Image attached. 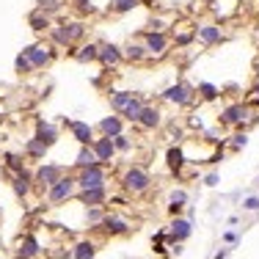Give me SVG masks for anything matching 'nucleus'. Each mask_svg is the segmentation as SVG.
Here are the masks:
<instances>
[{
	"label": "nucleus",
	"instance_id": "f257e3e1",
	"mask_svg": "<svg viewBox=\"0 0 259 259\" xmlns=\"http://www.w3.org/2000/svg\"><path fill=\"white\" fill-rule=\"evenodd\" d=\"M75 180H77V190H89V188H102L108 182V174H105L102 163H94L89 168H80V174Z\"/></svg>",
	"mask_w": 259,
	"mask_h": 259
},
{
	"label": "nucleus",
	"instance_id": "f03ea898",
	"mask_svg": "<svg viewBox=\"0 0 259 259\" xmlns=\"http://www.w3.org/2000/svg\"><path fill=\"white\" fill-rule=\"evenodd\" d=\"M75 190H77V180L66 174V177H61L58 182H53L50 188H47V201H50V204H61V201L72 199Z\"/></svg>",
	"mask_w": 259,
	"mask_h": 259
},
{
	"label": "nucleus",
	"instance_id": "7ed1b4c3",
	"mask_svg": "<svg viewBox=\"0 0 259 259\" xmlns=\"http://www.w3.org/2000/svg\"><path fill=\"white\" fill-rule=\"evenodd\" d=\"M149 174H146L144 168H127L124 180H121V185H124V190H130V193H144L146 188H149Z\"/></svg>",
	"mask_w": 259,
	"mask_h": 259
},
{
	"label": "nucleus",
	"instance_id": "20e7f679",
	"mask_svg": "<svg viewBox=\"0 0 259 259\" xmlns=\"http://www.w3.org/2000/svg\"><path fill=\"white\" fill-rule=\"evenodd\" d=\"M22 53L28 55V61H30V66H33V69H45V66L53 61V50L47 45H28Z\"/></svg>",
	"mask_w": 259,
	"mask_h": 259
},
{
	"label": "nucleus",
	"instance_id": "39448f33",
	"mask_svg": "<svg viewBox=\"0 0 259 259\" xmlns=\"http://www.w3.org/2000/svg\"><path fill=\"white\" fill-rule=\"evenodd\" d=\"M144 47H146L149 55H157L160 58V55L168 50V39H165L163 30H146L144 33Z\"/></svg>",
	"mask_w": 259,
	"mask_h": 259
},
{
	"label": "nucleus",
	"instance_id": "423d86ee",
	"mask_svg": "<svg viewBox=\"0 0 259 259\" xmlns=\"http://www.w3.org/2000/svg\"><path fill=\"white\" fill-rule=\"evenodd\" d=\"M61 177H64V165H55V163H41L33 180L39 182V185H47V188H50L53 182H58V180H61Z\"/></svg>",
	"mask_w": 259,
	"mask_h": 259
},
{
	"label": "nucleus",
	"instance_id": "0eeeda50",
	"mask_svg": "<svg viewBox=\"0 0 259 259\" xmlns=\"http://www.w3.org/2000/svg\"><path fill=\"white\" fill-rule=\"evenodd\" d=\"M91 149H94L97 160H100L102 165L110 163V157L116 155V146H113V138H108V135H102V138H94V144H91Z\"/></svg>",
	"mask_w": 259,
	"mask_h": 259
},
{
	"label": "nucleus",
	"instance_id": "6e6552de",
	"mask_svg": "<svg viewBox=\"0 0 259 259\" xmlns=\"http://www.w3.org/2000/svg\"><path fill=\"white\" fill-rule=\"evenodd\" d=\"M100 61H102V66L110 69V66H119L121 61H124V53H121V47L105 41V45H100Z\"/></svg>",
	"mask_w": 259,
	"mask_h": 259
},
{
	"label": "nucleus",
	"instance_id": "1a4fd4ad",
	"mask_svg": "<svg viewBox=\"0 0 259 259\" xmlns=\"http://www.w3.org/2000/svg\"><path fill=\"white\" fill-rule=\"evenodd\" d=\"M72 130V135H75V141L80 146H91L94 144V130H91L89 121H66Z\"/></svg>",
	"mask_w": 259,
	"mask_h": 259
},
{
	"label": "nucleus",
	"instance_id": "9d476101",
	"mask_svg": "<svg viewBox=\"0 0 259 259\" xmlns=\"http://www.w3.org/2000/svg\"><path fill=\"white\" fill-rule=\"evenodd\" d=\"M105 199H108V188H89V190H80V204L85 207H102Z\"/></svg>",
	"mask_w": 259,
	"mask_h": 259
},
{
	"label": "nucleus",
	"instance_id": "9b49d317",
	"mask_svg": "<svg viewBox=\"0 0 259 259\" xmlns=\"http://www.w3.org/2000/svg\"><path fill=\"white\" fill-rule=\"evenodd\" d=\"M28 25H30V30H36V33H47L53 25V20H50V14H45L41 9H33L28 14Z\"/></svg>",
	"mask_w": 259,
	"mask_h": 259
},
{
	"label": "nucleus",
	"instance_id": "f8f14e48",
	"mask_svg": "<svg viewBox=\"0 0 259 259\" xmlns=\"http://www.w3.org/2000/svg\"><path fill=\"white\" fill-rule=\"evenodd\" d=\"M163 97H165L168 102L188 105V102H190V89H188V85H182V83H177V85H168V89L163 91Z\"/></svg>",
	"mask_w": 259,
	"mask_h": 259
},
{
	"label": "nucleus",
	"instance_id": "ddd939ff",
	"mask_svg": "<svg viewBox=\"0 0 259 259\" xmlns=\"http://www.w3.org/2000/svg\"><path fill=\"white\" fill-rule=\"evenodd\" d=\"M36 138H39L45 146H53L55 141H58V130H55L50 121H41L39 119V121H36Z\"/></svg>",
	"mask_w": 259,
	"mask_h": 259
},
{
	"label": "nucleus",
	"instance_id": "4468645a",
	"mask_svg": "<svg viewBox=\"0 0 259 259\" xmlns=\"http://www.w3.org/2000/svg\"><path fill=\"white\" fill-rule=\"evenodd\" d=\"M196 36H199L204 45H218V41H224V33H221L218 25H201V28H196Z\"/></svg>",
	"mask_w": 259,
	"mask_h": 259
},
{
	"label": "nucleus",
	"instance_id": "2eb2a0df",
	"mask_svg": "<svg viewBox=\"0 0 259 259\" xmlns=\"http://www.w3.org/2000/svg\"><path fill=\"white\" fill-rule=\"evenodd\" d=\"M64 33H66V39H69V45H75V41H80L85 36V22L83 20H72V22H64Z\"/></svg>",
	"mask_w": 259,
	"mask_h": 259
},
{
	"label": "nucleus",
	"instance_id": "dca6fc26",
	"mask_svg": "<svg viewBox=\"0 0 259 259\" xmlns=\"http://www.w3.org/2000/svg\"><path fill=\"white\" fill-rule=\"evenodd\" d=\"M102 229L108 232V234H127L130 232V226H127V221H121V218H116V215H105L102 218Z\"/></svg>",
	"mask_w": 259,
	"mask_h": 259
},
{
	"label": "nucleus",
	"instance_id": "f3484780",
	"mask_svg": "<svg viewBox=\"0 0 259 259\" xmlns=\"http://www.w3.org/2000/svg\"><path fill=\"white\" fill-rule=\"evenodd\" d=\"M39 251H41L39 240H36L33 234H25L22 243H20V259H33V256H39Z\"/></svg>",
	"mask_w": 259,
	"mask_h": 259
},
{
	"label": "nucleus",
	"instance_id": "a211bd4d",
	"mask_svg": "<svg viewBox=\"0 0 259 259\" xmlns=\"http://www.w3.org/2000/svg\"><path fill=\"white\" fill-rule=\"evenodd\" d=\"M75 58L80 61V64H91V61H100V45H80L75 50Z\"/></svg>",
	"mask_w": 259,
	"mask_h": 259
},
{
	"label": "nucleus",
	"instance_id": "6ab92c4d",
	"mask_svg": "<svg viewBox=\"0 0 259 259\" xmlns=\"http://www.w3.org/2000/svg\"><path fill=\"white\" fill-rule=\"evenodd\" d=\"M138 124L146 127V130H155L160 124V110L157 108H141V116H138Z\"/></svg>",
	"mask_w": 259,
	"mask_h": 259
},
{
	"label": "nucleus",
	"instance_id": "aec40b11",
	"mask_svg": "<svg viewBox=\"0 0 259 259\" xmlns=\"http://www.w3.org/2000/svg\"><path fill=\"white\" fill-rule=\"evenodd\" d=\"M11 188H14V193L20 196V199H25L28 190H30V174H28V171H22V174H14V177H11Z\"/></svg>",
	"mask_w": 259,
	"mask_h": 259
},
{
	"label": "nucleus",
	"instance_id": "412c9836",
	"mask_svg": "<svg viewBox=\"0 0 259 259\" xmlns=\"http://www.w3.org/2000/svg\"><path fill=\"white\" fill-rule=\"evenodd\" d=\"M188 237H190V221L177 218L174 224H171V240H174V243H182V240H188Z\"/></svg>",
	"mask_w": 259,
	"mask_h": 259
},
{
	"label": "nucleus",
	"instance_id": "4be33fe9",
	"mask_svg": "<svg viewBox=\"0 0 259 259\" xmlns=\"http://www.w3.org/2000/svg\"><path fill=\"white\" fill-rule=\"evenodd\" d=\"M72 256L75 259H94L97 256V245L91 240H80V243L72 248Z\"/></svg>",
	"mask_w": 259,
	"mask_h": 259
},
{
	"label": "nucleus",
	"instance_id": "5701e85b",
	"mask_svg": "<svg viewBox=\"0 0 259 259\" xmlns=\"http://www.w3.org/2000/svg\"><path fill=\"white\" fill-rule=\"evenodd\" d=\"M47 149H50V146H45L39 138H36V135H33V138H28V144H25V155L28 157H36V160H45Z\"/></svg>",
	"mask_w": 259,
	"mask_h": 259
},
{
	"label": "nucleus",
	"instance_id": "b1692460",
	"mask_svg": "<svg viewBox=\"0 0 259 259\" xmlns=\"http://www.w3.org/2000/svg\"><path fill=\"white\" fill-rule=\"evenodd\" d=\"M100 130H102V135L113 138V135L121 133V119H119V116H105V119L100 121Z\"/></svg>",
	"mask_w": 259,
	"mask_h": 259
},
{
	"label": "nucleus",
	"instance_id": "393cba45",
	"mask_svg": "<svg viewBox=\"0 0 259 259\" xmlns=\"http://www.w3.org/2000/svg\"><path fill=\"white\" fill-rule=\"evenodd\" d=\"M121 53H124L127 61H144L146 55H149V53H146V47H144V41H130Z\"/></svg>",
	"mask_w": 259,
	"mask_h": 259
},
{
	"label": "nucleus",
	"instance_id": "a878e982",
	"mask_svg": "<svg viewBox=\"0 0 259 259\" xmlns=\"http://www.w3.org/2000/svg\"><path fill=\"white\" fill-rule=\"evenodd\" d=\"M94 163H100L97 155H94V149H91V146H80V152H77V157H75L77 168H89V165H94Z\"/></svg>",
	"mask_w": 259,
	"mask_h": 259
},
{
	"label": "nucleus",
	"instance_id": "bb28decb",
	"mask_svg": "<svg viewBox=\"0 0 259 259\" xmlns=\"http://www.w3.org/2000/svg\"><path fill=\"white\" fill-rule=\"evenodd\" d=\"M245 105H229V108L224 110V121L226 124H237V121H243L245 119Z\"/></svg>",
	"mask_w": 259,
	"mask_h": 259
},
{
	"label": "nucleus",
	"instance_id": "cd10ccee",
	"mask_svg": "<svg viewBox=\"0 0 259 259\" xmlns=\"http://www.w3.org/2000/svg\"><path fill=\"white\" fill-rule=\"evenodd\" d=\"M130 102H133V94H130V91H113V97H110V108H113L116 113H121Z\"/></svg>",
	"mask_w": 259,
	"mask_h": 259
},
{
	"label": "nucleus",
	"instance_id": "c85d7f7f",
	"mask_svg": "<svg viewBox=\"0 0 259 259\" xmlns=\"http://www.w3.org/2000/svg\"><path fill=\"white\" fill-rule=\"evenodd\" d=\"M47 33H50V41H53L55 47H64V50H66V47H72V45H69V39H66V33H64V28H61V25H50V30H47Z\"/></svg>",
	"mask_w": 259,
	"mask_h": 259
},
{
	"label": "nucleus",
	"instance_id": "c756f323",
	"mask_svg": "<svg viewBox=\"0 0 259 259\" xmlns=\"http://www.w3.org/2000/svg\"><path fill=\"white\" fill-rule=\"evenodd\" d=\"M141 108H144V102H141L138 97H133V102H130L124 110H121V116H124L127 121H138V116H141Z\"/></svg>",
	"mask_w": 259,
	"mask_h": 259
},
{
	"label": "nucleus",
	"instance_id": "7c9ffc66",
	"mask_svg": "<svg viewBox=\"0 0 259 259\" xmlns=\"http://www.w3.org/2000/svg\"><path fill=\"white\" fill-rule=\"evenodd\" d=\"M138 6H141V0H113V3H110V9H113L116 14H127V11L138 9Z\"/></svg>",
	"mask_w": 259,
	"mask_h": 259
},
{
	"label": "nucleus",
	"instance_id": "2f4dec72",
	"mask_svg": "<svg viewBox=\"0 0 259 259\" xmlns=\"http://www.w3.org/2000/svg\"><path fill=\"white\" fill-rule=\"evenodd\" d=\"M72 9H75L77 14H94L97 6H94V0H72Z\"/></svg>",
	"mask_w": 259,
	"mask_h": 259
},
{
	"label": "nucleus",
	"instance_id": "473e14b6",
	"mask_svg": "<svg viewBox=\"0 0 259 259\" xmlns=\"http://www.w3.org/2000/svg\"><path fill=\"white\" fill-rule=\"evenodd\" d=\"M14 66H17V72H20V75H28V72H33V66H30V61H28L25 53H20V55L14 58Z\"/></svg>",
	"mask_w": 259,
	"mask_h": 259
},
{
	"label": "nucleus",
	"instance_id": "72a5a7b5",
	"mask_svg": "<svg viewBox=\"0 0 259 259\" xmlns=\"http://www.w3.org/2000/svg\"><path fill=\"white\" fill-rule=\"evenodd\" d=\"M6 165H9L14 174H22V171H25V163H22L20 155H6Z\"/></svg>",
	"mask_w": 259,
	"mask_h": 259
},
{
	"label": "nucleus",
	"instance_id": "f704fd0d",
	"mask_svg": "<svg viewBox=\"0 0 259 259\" xmlns=\"http://www.w3.org/2000/svg\"><path fill=\"white\" fill-rule=\"evenodd\" d=\"M182 163H185L182 149H168V165H171V168L180 171V168H182Z\"/></svg>",
	"mask_w": 259,
	"mask_h": 259
},
{
	"label": "nucleus",
	"instance_id": "c9c22d12",
	"mask_svg": "<svg viewBox=\"0 0 259 259\" xmlns=\"http://www.w3.org/2000/svg\"><path fill=\"white\" fill-rule=\"evenodd\" d=\"M113 146H116V152H127L133 144H130V138L124 133H119V135H113Z\"/></svg>",
	"mask_w": 259,
	"mask_h": 259
},
{
	"label": "nucleus",
	"instance_id": "e433bc0d",
	"mask_svg": "<svg viewBox=\"0 0 259 259\" xmlns=\"http://www.w3.org/2000/svg\"><path fill=\"white\" fill-rule=\"evenodd\" d=\"M39 9L45 11V14H55V11L61 9V0H39Z\"/></svg>",
	"mask_w": 259,
	"mask_h": 259
},
{
	"label": "nucleus",
	"instance_id": "4c0bfd02",
	"mask_svg": "<svg viewBox=\"0 0 259 259\" xmlns=\"http://www.w3.org/2000/svg\"><path fill=\"white\" fill-rule=\"evenodd\" d=\"M102 218H105L102 207H89V215H85V221H89V224H102Z\"/></svg>",
	"mask_w": 259,
	"mask_h": 259
},
{
	"label": "nucleus",
	"instance_id": "58836bf2",
	"mask_svg": "<svg viewBox=\"0 0 259 259\" xmlns=\"http://www.w3.org/2000/svg\"><path fill=\"white\" fill-rule=\"evenodd\" d=\"M199 91H201V97H207V100H215V97H218V89H215L212 83H201Z\"/></svg>",
	"mask_w": 259,
	"mask_h": 259
},
{
	"label": "nucleus",
	"instance_id": "ea45409f",
	"mask_svg": "<svg viewBox=\"0 0 259 259\" xmlns=\"http://www.w3.org/2000/svg\"><path fill=\"white\" fill-rule=\"evenodd\" d=\"M185 201H188V193H185V190H174V193H171V204H185Z\"/></svg>",
	"mask_w": 259,
	"mask_h": 259
},
{
	"label": "nucleus",
	"instance_id": "a19ab883",
	"mask_svg": "<svg viewBox=\"0 0 259 259\" xmlns=\"http://www.w3.org/2000/svg\"><path fill=\"white\" fill-rule=\"evenodd\" d=\"M243 207L245 209H259V199H256V196H248V199L243 201Z\"/></svg>",
	"mask_w": 259,
	"mask_h": 259
},
{
	"label": "nucleus",
	"instance_id": "79ce46f5",
	"mask_svg": "<svg viewBox=\"0 0 259 259\" xmlns=\"http://www.w3.org/2000/svg\"><path fill=\"white\" fill-rule=\"evenodd\" d=\"M190 41H193V33H180V36H177V45H180V47L190 45Z\"/></svg>",
	"mask_w": 259,
	"mask_h": 259
},
{
	"label": "nucleus",
	"instance_id": "37998d69",
	"mask_svg": "<svg viewBox=\"0 0 259 259\" xmlns=\"http://www.w3.org/2000/svg\"><path fill=\"white\" fill-rule=\"evenodd\" d=\"M245 144H248L245 135H234V146H237V149H240V146H245Z\"/></svg>",
	"mask_w": 259,
	"mask_h": 259
},
{
	"label": "nucleus",
	"instance_id": "c03bdc74",
	"mask_svg": "<svg viewBox=\"0 0 259 259\" xmlns=\"http://www.w3.org/2000/svg\"><path fill=\"white\" fill-rule=\"evenodd\" d=\"M149 30H163V20H152L149 22Z\"/></svg>",
	"mask_w": 259,
	"mask_h": 259
},
{
	"label": "nucleus",
	"instance_id": "a18cd8bd",
	"mask_svg": "<svg viewBox=\"0 0 259 259\" xmlns=\"http://www.w3.org/2000/svg\"><path fill=\"white\" fill-rule=\"evenodd\" d=\"M204 185H209V188H212V185H218V174H209L207 180H204Z\"/></svg>",
	"mask_w": 259,
	"mask_h": 259
},
{
	"label": "nucleus",
	"instance_id": "49530a36",
	"mask_svg": "<svg viewBox=\"0 0 259 259\" xmlns=\"http://www.w3.org/2000/svg\"><path fill=\"white\" fill-rule=\"evenodd\" d=\"M224 240H226V243H234V240H237V234H234V232H226Z\"/></svg>",
	"mask_w": 259,
	"mask_h": 259
},
{
	"label": "nucleus",
	"instance_id": "de8ad7c7",
	"mask_svg": "<svg viewBox=\"0 0 259 259\" xmlns=\"http://www.w3.org/2000/svg\"><path fill=\"white\" fill-rule=\"evenodd\" d=\"M254 94H256V97H259V85H256V89H254Z\"/></svg>",
	"mask_w": 259,
	"mask_h": 259
}]
</instances>
